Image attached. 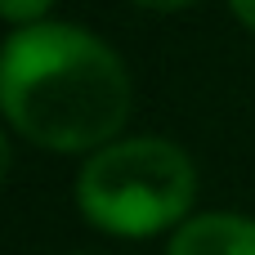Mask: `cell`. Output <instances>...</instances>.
Instances as JSON below:
<instances>
[{"label":"cell","instance_id":"obj_5","mask_svg":"<svg viewBox=\"0 0 255 255\" xmlns=\"http://www.w3.org/2000/svg\"><path fill=\"white\" fill-rule=\"evenodd\" d=\"M134 9H148V13H179V9H188V4H197V0H130Z\"/></svg>","mask_w":255,"mask_h":255},{"label":"cell","instance_id":"obj_6","mask_svg":"<svg viewBox=\"0 0 255 255\" xmlns=\"http://www.w3.org/2000/svg\"><path fill=\"white\" fill-rule=\"evenodd\" d=\"M224 4H229V13H233V18L255 36V0H224Z\"/></svg>","mask_w":255,"mask_h":255},{"label":"cell","instance_id":"obj_1","mask_svg":"<svg viewBox=\"0 0 255 255\" xmlns=\"http://www.w3.org/2000/svg\"><path fill=\"white\" fill-rule=\"evenodd\" d=\"M134 108L126 58L81 22H31L0 40V117L45 152H99Z\"/></svg>","mask_w":255,"mask_h":255},{"label":"cell","instance_id":"obj_3","mask_svg":"<svg viewBox=\"0 0 255 255\" xmlns=\"http://www.w3.org/2000/svg\"><path fill=\"white\" fill-rule=\"evenodd\" d=\"M166 255H255V220L238 211L188 215L170 233Z\"/></svg>","mask_w":255,"mask_h":255},{"label":"cell","instance_id":"obj_8","mask_svg":"<svg viewBox=\"0 0 255 255\" xmlns=\"http://www.w3.org/2000/svg\"><path fill=\"white\" fill-rule=\"evenodd\" d=\"M72 255H90V251H72Z\"/></svg>","mask_w":255,"mask_h":255},{"label":"cell","instance_id":"obj_4","mask_svg":"<svg viewBox=\"0 0 255 255\" xmlns=\"http://www.w3.org/2000/svg\"><path fill=\"white\" fill-rule=\"evenodd\" d=\"M54 9V0H0V22L13 27H31V22H45Z\"/></svg>","mask_w":255,"mask_h":255},{"label":"cell","instance_id":"obj_7","mask_svg":"<svg viewBox=\"0 0 255 255\" xmlns=\"http://www.w3.org/2000/svg\"><path fill=\"white\" fill-rule=\"evenodd\" d=\"M9 166H13V152H9V134L0 130V188H4V179H9Z\"/></svg>","mask_w":255,"mask_h":255},{"label":"cell","instance_id":"obj_2","mask_svg":"<svg viewBox=\"0 0 255 255\" xmlns=\"http://www.w3.org/2000/svg\"><path fill=\"white\" fill-rule=\"evenodd\" d=\"M197 202L193 157L161 134H121L76 170V211L108 238L175 233Z\"/></svg>","mask_w":255,"mask_h":255}]
</instances>
